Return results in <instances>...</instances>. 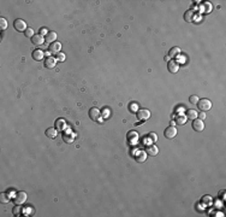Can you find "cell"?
<instances>
[{"label": "cell", "mask_w": 226, "mask_h": 217, "mask_svg": "<svg viewBox=\"0 0 226 217\" xmlns=\"http://www.w3.org/2000/svg\"><path fill=\"white\" fill-rule=\"evenodd\" d=\"M167 69L170 72H172V74H176V72H178L179 70V64L178 62H176V60H170L167 63Z\"/></svg>", "instance_id": "obj_9"}, {"label": "cell", "mask_w": 226, "mask_h": 217, "mask_svg": "<svg viewBox=\"0 0 226 217\" xmlns=\"http://www.w3.org/2000/svg\"><path fill=\"white\" fill-rule=\"evenodd\" d=\"M39 31H40L39 34H40V35H42V36H43V35H47L48 33H50V30H48L47 28H41V29H40Z\"/></svg>", "instance_id": "obj_31"}, {"label": "cell", "mask_w": 226, "mask_h": 217, "mask_svg": "<svg viewBox=\"0 0 226 217\" xmlns=\"http://www.w3.org/2000/svg\"><path fill=\"white\" fill-rule=\"evenodd\" d=\"M55 129L58 132H63L66 129V122L64 118H58L55 121Z\"/></svg>", "instance_id": "obj_10"}, {"label": "cell", "mask_w": 226, "mask_h": 217, "mask_svg": "<svg viewBox=\"0 0 226 217\" xmlns=\"http://www.w3.org/2000/svg\"><path fill=\"white\" fill-rule=\"evenodd\" d=\"M57 63H58V60H57L55 57H52V55H50V57H46L45 68H47V69H53V68H55Z\"/></svg>", "instance_id": "obj_7"}, {"label": "cell", "mask_w": 226, "mask_h": 217, "mask_svg": "<svg viewBox=\"0 0 226 217\" xmlns=\"http://www.w3.org/2000/svg\"><path fill=\"white\" fill-rule=\"evenodd\" d=\"M46 41L51 42V44L57 41V33H55V31H50V33L46 35Z\"/></svg>", "instance_id": "obj_19"}, {"label": "cell", "mask_w": 226, "mask_h": 217, "mask_svg": "<svg viewBox=\"0 0 226 217\" xmlns=\"http://www.w3.org/2000/svg\"><path fill=\"white\" fill-rule=\"evenodd\" d=\"M61 50V44L58 42V41H55V42H52L50 45V47H48V51H50V53L52 54H58Z\"/></svg>", "instance_id": "obj_8"}, {"label": "cell", "mask_w": 226, "mask_h": 217, "mask_svg": "<svg viewBox=\"0 0 226 217\" xmlns=\"http://www.w3.org/2000/svg\"><path fill=\"white\" fill-rule=\"evenodd\" d=\"M146 159H147L146 152H140V153H137L136 157H135V160L137 163H143V162H146Z\"/></svg>", "instance_id": "obj_17"}, {"label": "cell", "mask_w": 226, "mask_h": 217, "mask_svg": "<svg viewBox=\"0 0 226 217\" xmlns=\"http://www.w3.org/2000/svg\"><path fill=\"white\" fill-rule=\"evenodd\" d=\"M146 153L152 156V157H155L159 153V148H158V146H155V145H149V146H147V148H146Z\"/></svg>", "instance_id": "obj_12"}, {"label": "cell", "mask_w": 226, "mask_h": 217, "mask_svg": "<svg viewBox=\"0 0 226 217\" xmlns=\"http://www.w3.org/2000/svg\"><path fill=\"white\" fill-rule=\"evenodd\" d=\"M13 27H14V29L17 30V31H25L28 29L27 23L24 22L23 19H19V18H17V19L13 22Z\"/></svg>", "instance_id": "obj_6"}, {"label": "cell", "mask_w": 226, "mask_h": 217, "mask_svg": "<svg viewBox=\"0 0 226 217\" xmlns=\"http://www.w3.org/2000/svg\"><path fill=\"white\" fill-rule=\"evenodd\" d=\"M164 135H165L166 139H173V138H176V135H177V128L174 125L167 127L166 129H165V132H164Z\"/></svg>", "instance_id": "obj_5"}, {"label": "cell", "mask_w": 226, "mask_h": 217, "mask_svg": "<svg viewBox=\"0 0 226 217\" xmlns=\"http://www.w3.org/2000/svg\"><path fill=\"white\" fill-rule=\"evenodd\" d=\"M55 58H57V60H58V62H64L66 57H65V54H64V53L59 52L58 54H55Z\"/></svg>", "instance_id": "obj_28"}, {"label": "cell", "mask_w": 226, "mask_h": 217, "mask_svg": "<svg viewBox=\"0 0 226 217\" xmlns=\"http://www.w3.org/2000/svg\"><path fill=\"white\" fill-rule=\"evenodd\" d=\"M198 96L197 95H191L190 98H189V101H190V104H197V101H198Z\"/></svg>", "instance_id": "obj_29"}, {"label": "cell", "mask_w": 226, "mask_h": 217, "mask_svg": "<svg viewBox=\"0 0 226 217\" xmlns=\"http://www.w3.org/2000/svg\"><path fill=\"white\" fill-rule=\"evenodd\" d=\"M31 42H33L35 46H41L45 42V37L40 34H35L33 37H31Z\"/></svg>", "instance_id": "obj_13"}, {"label": "cell", "mask_w": 226, "mask_h": 217, "mask_svg": "<svg viewBox=\"0 0 226 217\" xmlns=\"http://www.w3.org/2000/svg\"><path fill=\"white\" fill-rule=\"evenodd\" d=\"M187 117L185 116H178L176 118V122H177V124H181V125H183V124H185V122H187Z\"/></svg>", "instance_id": "obj_25"}, {"label": "cell", "mask_w": 226, "mask_h": 217, "mask_svg": "<svg viewBox=\"0 0 226 217\" xmlns=\"http://www.w3.org/2000/svg\"><path fill=\"white\" fill-rule=\"evenodd\" d=\"M22 206L21 205H16V206H13V209H12V214H13V216H21L22 215Z\"/></svg>", "instance_id": "obj_23"}, {"label": "cell", "mask_w": 226, "mask_h": 217, "mask_svg": "<svg viewBox=\"0 0 226 217\" xmlns=\"http://www.w3.org/2000/svg\"><path fill=\"white\" fill-rule=\"evenodd\" d=\"M27 199H28V196H27L25 192H22V191L17 192L16 196H14V204L16 205H23L27 202Z\"/></svg>", "instance_id": "obj_2"}, {"label": "cell", "mask_w": 226, "mask_h": 217, "mask_svg": "<svg viewBox=\"0 0 226 217\" xmlns=\"http://www.w3.org/2000/svg\"><path fill=\"white\" fill-rule=\"evenodd\" d=\"M201 202H202L206 206H209V205H212V202H213V200H212V198L209 197V196H203L202 199H201Z\"/></svg>", "instance_id": "obj_24"}, {"label": "cell", "mask_w": 226, "mask_h": 217, "mask_svg": "<svg viewBox=\"0 0 226 217\" xmlns=\"http://www.w3.org/2000/svg\"><path fill=\"white\" fill-rule=\"evenodd\" d=\"M196 105L200 109V111L206 112V111H209L212 109V101L209 99H207V98H202V99H198Z\"/></svg>", "instance_id": "obj_1"}, {"label": "cell", "mask_w": 226, "mask_h": 217, "mask_svg": "<svg viewBox=\"0 0 226 217\" xmlns=\"http://www.w3.org/2000/svg\"><path fill=\"white\" fill-rule=\"evenodd\" d=\"M24 35H25L27 37H33V36L35 35L34 29H33V28H28L25 31H24Z\"/></svg>", "instance_id": "obj_26"}, {"label": "cell", "mask_w": 226, "mask_h": 217, "mask_svg": "<svg viewBox=\"0 0 226 217\" xmlns=\"http://www.w3.org/2000/svg\"><path fill=\"white\" fill-rule=\"evenodd\" d=\"M197 116H198L197 111L196 110H192V109L188 110L187 114H185V117H187V119H195V118H197Z\"/></svg>", "instance_id": "obj_18"}, {"label": "cell", "mask_w": 226, "mask_h": 217, "mask_svg": "<svg viewBox=\"0 0 226 217\" xmlns=\"http://www.w3.org/2000/svg\"><path fill=\"white\" fill-rule=\"evenodd\" d=\"M46 136L50 139H55L57 135H58V130L55 129V128H47L46 129Z\"/></svg>", "instance_id": "obj_15"}, {"label": "cell", "mask_w": 226, "mask_h": 217, "mask_svg": "<svg viewBox=\"0 0 226 217\" xmlns=\"http://www.w3.org/2000/svg\"><path fill=\"white\" fill-rule=\"evenodd\" d=\"M136 117L140 121H147L150 118V111L148 109H138L136 112Z\"/></svg>", "instance_id": "obj_3"}, {"label": "cell", "mask_w": 226, "mask_h": 217, "mask_svg": "<svg viewBox=\"0 0 226 217\" xmlns=\"http://www.w3.org/2000/svg\"><path fill=\"white\" fill-rule=\"evenodd\" d=\"M136 107H137L136 104H132V103H131L130 105H129V111H130V112H136V110H137Z\"/></svg>", "instance_id": "obj_32"}, {"label": "cell", "mask_w": 226, "mask_h": 217, "mask_svg": "<svg viewBox=\"0 0 226 217\" xmlns=\"http://www.w3.org/2000/svg\"><path fill=\"white\" fill-rule=\"evenodd\" d=\"M31 57H33V59H34V60L40 62V60H42V59H43L45 53H43V51H42V50H35V51H33V53H31Z\"/></svg>", "instance_id": "obj_14"}, {"label": "cell", "mask_w": 226, "mask_h": 217, "mask_svg": "<svg viewBox=\"0 0 226 217\" xmlns=\"http://www.w3.org/2000/svg\"><path fill=\"white\" fill-rule=\"evenodd\" d=\"M7 28V21L5 19V18H0V29L1 30H5Z\"/></svg>", "instance_id": "obj_27"}, {"label": "cell", "mask_w": 226, "mask_h": 217, "mask_svg": "<svg viewBox=\"0 0 226 217\" xmlns=\"http://www.w3.org/2000/svg\"><path fill=\"white\" fill-rule=\"evenodd\" d=\"M165 60H167V62H170V57H168V55H166V57H165Z\"/></svg>", "instance_id": "obj_35"}, {"label": "cell", "mask_w": 226, "mask_h": 217, "mask_svg": "<svg viewBox=\"0 0 226 217\" xmlns=\"http://www.w3.org/2000/svg\"><path fill=\"white\" fill-rule=\"evenodd\" d=\"M220 198H221L223 200H225V191H221V192H220Z\"/></svg>", "instance_id": "obj_34"}, {"label": "cell", "mask_w": 226, "mask_h": 217, "mask_svg": "<svg viewBox=\"0 0 226 217\" xmlns=\"http://www.w3.org/2000/svg\"><path fill=\"white\" fill-rule=\"evenodd\" d=\"M9 202H10V196H9V193H7V192L0 193V203L6 204V203H9Z\"/></svg>", "instance_id": "obj_21"}, {"label": "cell", "mask_w": 226, "mask_h": 217, "mask_svg": "<svg viewBox=\"0 0 226 217\" xmlns=\"http://www.w3.org/2000/svg\"><path fill=\"white\" fill-rule=\"evenodd\" d=\"M194 18H195V12L192 10H188L187 12H184V21L185 22H192Z\"/></svg>", "instance_id": "obj_16"}, {"label": "cell", "mask_w": 226, "mask_h": 217, "mask_svg": "<svg viewBox=\"0 0 226 217\" xmlns=\"http://www.w3.org/2000/svg\"><path fill=\"white\" fill-rule=\"evenodd\" d=\"M148 138H149L153 142H155V141L158 140V135H156L155 133H149V134H148Z\"/></svg>", "instance_id": "obj_30"}, {"label": "cell", "mask_w": 226, "mask_h": 217, "mask_svg": "<svg viewBox=\"0 0 226 217\" xmlns=\"http://www.w3.org/2000/svg\"><path fill=\"white\" fill-rule=\"evenodd\" d=\"M181 48L179 47H172L171 50H170V52H168V57L170 58H173V57H176V55H178V54H181Z\"/></svg>", "instance_id": "obj_20"}, {"label": "cell", "mask_w": 226, "mask_h": 217, "mask_svg": "<svg viewBox=\"0 0 226 217\" xmlns=\"http://www.w3.org/2000/svg\"><path fill=\"white\" fill-rule=\"evenodd\" d=\"M63 140L65 141L66 144H71V142H74L75 136L72 135V134H64V135H63Z\"/></svg>", "instance_id": "obj_22"}, {"label": "cell", "mask_w": 226, "mask_h": 217, "mask_svg": "<svg viewBox=\"0 0 226 217\" xmlns=\"http://www.w3.org/2000/svg\"><path fill=\"white\" fill-rule=\"evenodd\" d=\"M192 129L195 130V132H202L205 129V123H203V121L202 119H200V118H195V119H192Z\"/></svg>", "instance_id": "obj_4"}, {"label": "cell", "mask_w": 226, "mask_h": 217, "mask_svg": "<svg viewBox=\"0 0 226 217\" xmlns=\"http://www.w3.org/2000/svg\"><path fill=\"white\" fill-rule=\"evenodd\" d=\"M88 115H89V118L93 119V121H98L100 118V111L99 109L96 107H92L89 109V112H88Z\"/></svg>", "instance_id": "obj_11"}, {"label": "cell", "mask_w": 226, "mask_h": 217, "mask_svg": "<svg viewBox=\"0 0 226 217\" xmlns=\"http://www.w3.org/2000/svg\"><path fill=\"white\" fill-rule=\"evenodd\" d=\"M203 118H206V114H205V112L201 111V114H200V119H202V121H203Z\"/></svg>", "instance_id": "obj_33"}]
</instances>
